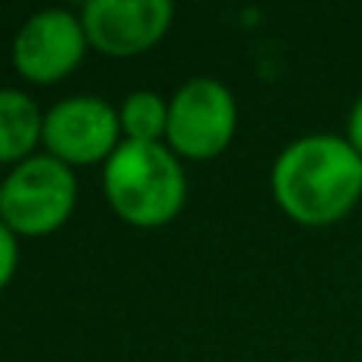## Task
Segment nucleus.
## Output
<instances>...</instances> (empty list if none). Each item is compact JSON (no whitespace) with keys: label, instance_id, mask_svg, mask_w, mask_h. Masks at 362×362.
<instances>
[{"label":"nucleus","instance_id":"obj_1","mask_svg":"<svg viewBox=\"0 0 362 362\" xmlns=\"http://www.w3.org/2000/svg\"><path fill=\"white\" fill-rule=\"evenodd\" d=\"M280 210L299 226L340 223L362 200V156L337 134H308L283 146L270 172Z\"/></svg>","mask_w":362,"mask_h":362},{"label":"nucleus","instance_id":"obj_2","mask_svg":"<svg viewBox=\"0 0 362 362\" xmlns=\"http://www.w3.org/2000/svg\"><path fill=\"white\" fill-rule=\"evenodd\" d=\"M102 191L118 219L137 229H159L187 200L185 165L165 144L124 140L102 165Z\"/></svg>","mask_w":362,"mask_h":362},{"label":"nucleus","instance_id":"obj_3","mask_svg":"<svg viewBox=\"0 0 362 362\" xmlns=\"http://www.w3.org/2000/svg\"><path fill=\"white\" fill-rule=\"evenodd\" d=\"M76 175L70 165L57 163L48 153L13 165L4 175L0 191V219L16 238H45L67 226L76 206Z\"/></svg>","mask_w":362,"mask_h":362},{"label":"nucleus","instance_id":"obj_4","mask_svg":"<svg viewBox=\"0 0 362 362\" xmlns=\"http://www.w3.org/2000/svg\"><path fill=\"white\" fill-rule=\"evenodd\" d=\"M235 124L238 108L232 89L213 76H194L181 83L169 99L165 146L178 159L206 163L226 153L235 137Z\"/></svg>","mask_w":362,"mask_h":362},{"label":"nucleus","instance_id":"obj_5","mask_svg":"<svg viewBox=\"0 0 362 362\" xmlns=\"http://www.w3.org/2000/svg\"><path fill=\"white\" fill-rule=\"evenodd\" d=\"M121 144L124 131L118 108L102 95H70L45 112L42 146L48 156L70 169L105 165Z\"/></svg>","mask_w":362,"mask_h":362},{"label":"nucleus","instance_id":"obj_6","mask_svg":"<svg viewBox=\"0 0 362 362\" xmlns=\"http://www.w3.org/2000/svg\"><path fill=\"white\" fill-rule=\"evenodd\" d=\"M86 51L89 38L80 13L51 6V10H38L19 25V32L13 35L10 61L25 83L54 86L80 67Z\"/></svg>","mask_w":362,"mask_h":362},{"label":"nucleus","instance_id":"obj_7","mask_svg":"<svg viewBox=\"0 0 362 362\" xmlns=\"http://www.w3.org/2000/svg\"><path fill=\"white\" fill-rule=\"evenodd\" d=\"M89 48L105 57H140L172 29L169 0H89L80 10Z\"/></svg>","mask_w":362,"mask_h":362},{"label":"nucleus","instance_id":"obj_8","mask_svg":"<svg viewBox=\"0 0 362 362\" xmlns=\"http://www.w3.org/2000/svg\"><path fill=\"white\" fill-rule=\"evenodd\" d=\"M45 112L23 89H0V165H19L42 146Z\"/></svg>","mask_w":362,"mask_h":362},{"label":"nucleus","instance_id":"obj_9","mask_svg":"<svg viewBox=\"0 0 362 362\" xmlns=\"http://www.w3.org/2000/svg\"><path fill=\"white\" fill-rule=\"evenodd\" d=\"M121 131L124 140L137 144H165V127H169V99L153 89H137L118 105Z\"/></svg>","mask_w":362,"mask_h":362},{"label":"nucleus","instance_id":"obj_10","mask_svg":"<svg viewBox=\"0 0 362 362\" xmlns=\"http://www.w3.org/2000/svg\"><path fill=\"white\" fill-rule=\"evenodd\" d=\"M19 267V238L13 235V229L0 219V293L13 283Z\"/></svg>","mask_w":362,"mask_h":362},{"label":"nucleus","instance_id":"obj_11","mask_svg":"<svg viewBox=\"0 0 362 362\" xmlns=\"http://www.w3.org/2000/svg\"><path fill=\"white\" fill-rule=\"evenodd\" d=\"M346 140L353 144V150L362 156V95L353 102L350 118H346Z\"/></svg>","mask_w":362,"mask_h":362},{"label":"nucleus","instance_id":"obj_12","mask_svg":"<svg viewBox=\"0 0 362 362\" xmlns=\"http://www.w3.org/2000/svg\"><path fill=\"white\" fill-rule=\"evenodd\" d=\"M0 191H4V178H0Z\"/></svg>","mask_w":362,"mask_h":362}]
</instances>
